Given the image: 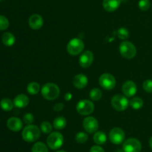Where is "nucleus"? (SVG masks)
Wrapping results in <instances>:
<instances>
[{
  "label": "nucleus",
  "instance_id": "obj_1",
  "mask_svg": "<svg viewBox=\"0 0 152 152\" xmlns=\"http://www.w3.org/2000/svg\"><path fill=\"white\" fill-rule=\"evenodd\" d=\"M41 92L43 98L48 101H52L59 97L60 89L55 83H47L42 87Z\"/></svg>",
  "mask_w": 152,
  "mask_h": 152
},
{
  "label": "nucleus",
  "instance_id": "obj_2",
  "mask_svg": "<svg viewBox=\"0 0 152 152\" xmlns=\"http://www.w3.org/2000/svg\"><path fill=\"white\" fill-rule=\"evenodd\" d=\"M22 139L28 142H35L39 138L40 129L34 125H28L23 129L22 133Z\"/></svg>",
  "mask_w": 152,
  "mask_h": 152
},
{
  "label": "nucleus",
  "instance_id": "obj_3",
  "mask_svg": "<svg viewBox=\"0 0 152 152\" xmlns=\"http://www.w3.org/2000/svg\"><path fill=\"white\" fill-rule=\"evenodd\" d=\"M119 51L122 56L126 59H132L137 55L136 47L129 41L122 42L119 47Z\"/></svg>",
  "mask_w": 152,
  "mask_h": 152
},
{
  "label": "nucleus",
  "instance_id": "obj_4",
  "mask_svg": "<svg viewBox=\"0 0 152 152\" xmlns=\"http://www.w3.org/2000/svg\"><path fill=\"white\" fill-rule=\"evenodd\" d=\"M64 142L63 136L59 132H53L47 139L48 146L52 150H57L62 147Z\"/></svg>",
  "mask_w": 152,
  "mask_h": 152
},
{
  "label": "nucleus",
  "instance_id": "obj_5",
  "mask_svg": "<svg viewBox=\"0 0 152 152\" xmlns=\"http://www.w3.org/2000/svg\"><path fill=\"white\" fill-rule=\"evenodd\" d=\"M111 106L118 111H123L129 106V101L126 95L117 94L111 98Z\"/></svg>",
  "mask_w": 152,
  "mask_h": 152
},
{
  "label": "nucleus",
  "instance_id": "obj_6",
  "mask_svg": "<svg viewBox=\"0 0 152 152\" xmlns=\"http://www.w3.org/2000/svg\"><path fill=\"white\" fill-rule=\"evenodd\" d=\"M85 44L82 40L79 38H73L68 42L67 45V51L71 55H79L84 49Z\"/></svg>",
  "mask_w": 152,
  "mask_h": 152
},
{
  "label": "nucleus",
  "instance_id": "obj_7",
  "mask_svg": "<svg viewBox=\"0 0 152 152\" xmlns=\"http://www.w3.org/2000/svg\"><path fill=\"white\" fill-rule=\"evenodd\" d=\"M76 109L80 115L88 116V115L91 114L94 110V105L92 101L87 99H84L81 100L77 103Z\"/></svg>",
  "mask_w": 152,
  "mask_h": 152
},
{
  "label": "nucleus",
  "instance_id": "obj_8",
  "mask_svg": "<svg viewBox=\"0 0 152 152\" xmlns=\"http://www.w3.org/2000/svg\"><path fill=\"white\" fill-rule=\"evenodd\" d=\"M99 83L103 89L111 90L115 87L116 79L111 74L104 73L99 77Z\"/></svg>",
  "mask_w": 152,
  "mask_h": 152
},
{
  "label": "nucleus",
  "instance_id": "obj_9",
  "mask_svg": "<svg viewBox=\"0 0 152 152\" xmlns=\"http://www.w3.org/2000/svg\"><path fill=\"white\" fill-rule=\"evenodd\" d=\"M123 149L125 152H140L142 145L137 139L130 138L123 142Z\"/></svg>",
  "mask_w": 152,
  "mask_h": 152
},
{
  "label": "nucleus",
  "instance_id": "obj_10",
  "mask_svg": "<svg viewBox=\"0 0 152 152\" xmlns=\"http://www.w3.org/2000/svg\"><path fill=\"white\" fill-rule=\"evenodd\" d=\"M126 134L120 128H114L110 131L109 139L113 144L120 145L124 142Z\"/></svg>",
  "mask_w": 152,
  "mask_h": 152
},
{
  "label": "nucleus",
  "instance_id": "obj_11",
  "mask_svg": "<svg viewBox=\"0 0 152 152\" xmlns=\"http://www.w3.org/2000/svg\"><path fill=\"white\" fill-rule=\"evenodd\" d=\"M83 125L86 132L89 133V134L96 133L99 128L98 121L92 116H88V117L85 118L83 122Z\"/></svg>",
  "mask_w": 152,
  "mask_h": 152
},
{
  "label": "nucleus",
  "instance_id": "obj_12",
  "mask_svg": "<svg viewBox=\"0 0 152 152\" xmlns=\"http://www.w3.org/2000/svg\"><path fill=\"white\" fill-rule=\"evenodd\" d=\"M122 91L126 97H132L137 92V87L133 80H127L123 84Z\"/></svg>",
  "mask_w": 152,
  "mask_h": 152
},
{
  "label": "nucleus",
  "instance_id": "obj_13",
  "mask_svg": "<svg viewBox=\"0 0 152 152\" xmlns=\"http://www.w3.org/2000/svg\"><path fill=\"white\" fill-rule=\"evenodd\" d=\"M94 61V55L91 51H85L83 52L79 59V63L80 66L83 68H88L92 64Z\"/></svg>",
  "mask_w": 152,
  "mask_h": 152
},
{
  "label": "nucleus",
  "instance_id": "obj_14",
  "mask_svg": "<svg viewBox=\"0 0 152 152\" xmlns=\"http://www.w3.org/2000/svg\"><path fill=\"white\" fill-rule=\"evenodd\" d=\"M44 21L43 18L39 14H33L30 16L28 19V24L29 26L34 30H39L42 27Z\"/></svg>",
  "mask_w": 152,
  "mask_h": 152
},
{
  "label": "nucleus",
  "instance_id": "obj_15",
  "mask_svg": "<svg viewBox=\"0 0 152 152\" xmlns=\"http://www.w3.org/2000/svg\"><path fill=\"white\" fill-rule=\"evenodd\" d=\"M88 79L84 74H78L73 79V84L77 89H83L87 86Z\"/></svg>",
  "mask_w": 152,
  "mask_h": 152
},
{
  "label": "nucleus",
  "instance_id": "obj_16",
  "mask_svg": "<svg viewBox=\"0 0 152 152\" xmlns=\"http://www.w3.org/2000/svg\"><path fill=\"white\" fill-rule=\"evenodd\" d=\"M7 126L11 131L17 132L22 128L23 124L22 120L17 117H11L7 120Z\"/></svg>",
  "mask_w": 152,
  "mask_h": 152
},
{
  "label": "nucleus",
  "instance_id": "obj_17",
  "mask_svg": "<svg viewBox=\"0 0 152 152\" xmlns=\"http://www.w3.org/2000/svg\"><path fill=\"white\" fill-rule=\"evenodd\" d=\"M122 0H103L102 5L108 12H114L119 8Z\"/></svg>",
  "mask_w": 152,
  "mask_h": 152
},
{
  "label": "nucleus",
  "instance_id": "obj_18",
  "mask_svg": "<svg viewBox=\"0 0 152 152\" xmlns=\"http://www.w3.org/2000/svg\"><path fill=\"white\" fill-rule=\"evenodd\" d=\"M13 104L18 108H25L29 104V98L26 95L19 94L15 97L13 100Z\"/></svg>",
  "mask_w": 152,
  "mask_h": 152
},
{
  "label": "nucleus",
  "instance_id": "obj_19",
  "mask_svg": "<svg viewBox=\"0 0 152 152\" xmlns=\"http://www.w3.org/2000/svg\"><path fill=\"white\" fill-rule=\"evenodd\" d=\"M1 41L6 46H12L15 43L16 38L14 35L10 32H6L1 37Z\"/></svg>",
  "mask_w": 152,
  "mask_h": 152
},
{
  "label": "nucleus",
  "instance_id": "obj_20",
  "mask_svg": "<svg viewBox=\"0 0 152 152\" xmlns=\"http://www.w3.org/2000/svg\"><path fill=\"white\" fill-rule=\"evenodd\" d=\"M93 139L96 144L103 145L107 141L106 134L103 131H96L94 135Z\"/></svg>",
  "mask_w": 152,
  "mask_h": 152
},
{
  "label": "nucleus",
  "instance_id": "obj_21",
  "mask_svg": "<svg viewBox=\"0 0 152 152\" xmlns=\"http://www.w3.org/2000/svg\"><path fill=\"white\" fill-rule=\"evenodd\" d=\"M67 125V121L63 116H58L53 120V125L56 130H62L65 128Z\"/></svg>",
  "mask_w": 152,
  "mask_h": 152
},
{
  "label": "nucleus",
  "instance_id": "obj_22",
  "mask_svg": "<svg viewBox=\"0 0 152 152\" xmlns=\"http://www.w3.org/2000/svg\"><path fill=\"white\" fill-rule=\"evenodd\" d=\"M40 90V85L37 82H31L28 84L27 86V91L31 95H37L39 93Z\"/></svg>",
  "mask_w": 152,
  "mask_h": 152
},
{
  "label": "nucleus",
  "instance_id": "obj_23",
  "mask_svg": "<svg viewBox=\"0 0 152 152\" xmlns=\"http://www.w3.org/2000/svg\"><path fill=\"white\" fill-rule=\"evenodd\" d=\"M13 105H14V104H13V101L10 98H3L1 101V102H0V107H1V108L2 110H5V111H10V110H11L13 109Z\"/></svg>",
  "mask_w": 152,
  "mask_h": 152
},
{
  "label": "nucleus",
  "instance_id": "obj_24",
  "mask_svg": "<svg viewBox=\"0 0 152 152\" xmlns=\"http://www.w3.org/2000/svg\"><path fill=\"white\" fill-rule=\"evenodd\" d=\"M31 152H48V149L45 143L38 142L33 145Z\"/></svg>",
  "mask_w": 152,
  "mask_h": 152
},
{
  "label": "nucleus",
  "instance_id": "obj_25",
  "mask_svg": "<svg viewBox=\"0 0 152 152\" xmlns=\"http://www.w3.org/2000/svg\"><path fill=\"white\" fill-rule=\"evenodd\" d=\"M129 104L134 110H139V109L142 108V106H143V101H142V98L136 97V98H134L131 100Z\"/></svg>",
  "mask_w": 152,
  "mask_h": 152
},
{
  "label": "nucleus",
  "instance_id": "obj_26",
  "mask_svg": "<svg viewBox=\"0 0 152 152\" xmlns=\"http://www.w3.org/2000/svg\"><path fill=\"white\" fill-rule=\"evenodd\" d=\"M102 91L99 88H94L90 92V98L93 101H99L102 98Z\"/></svg>",
  "mask_w": 152,
  "mask_h": 152
},
{
  "label": "nucleus",
  "instance_id": "obj_27",
  "mask_svg": "<svg viewBox=\"0 0 152 152\" xmlns=\"http://www.w3.org/2000/svg\"><path fill=\"white\" fill-rule=\"evenodd\" d=\"M88 139V136L84 132H79L75 136L76 142L80 143V144H83V143L86 142Z\"/></svg>",
  "mask_w": 152,
  "mask_h": 152
},
{
  "label": "nucleus",
  "instance_id": "obj_28",
  "mask_svg": "<svg viewBox=\"0 0 152 152\" xmlns=\"http://www.w3.org/2000/svg\"><path fill=\"white\" fill-rule=\"evenodd\" d=\"M117 37L121 40H126L129 37V31L126 28H121L117 30Z\"/></svg>",
  "mask_w": 152,
  "mask_h": 152
},
{
  "label": "nucleus",
  "instance_id": "obj_29",
  "mask_svg": "<svg viewBox=\"0 0 152 152\" xmlns=\"http://www.w3.org/2000/svg\"><path fill=\"white\" fill-rule=\"evenodd\" d=\"M40 130H41L44 134H50V133H51L52 131L51 124L48 122H46V121L42 122L41 125H40Z\"/></svg>",
  "mask_w": 152,
  "mask_h": 152
},
{
  "label": "nucleus",
  "instance_id": "obj_30",
  "mask_svg": "<svg viewBox=\"0 0 152 152\" xmlns=\"http://www.w3.org/2000/svg\"><path fill=\"white\" fill-rule=\"evenodd\" d=\"M150 5H151V4H150L149 0H140L139 3H138L139 8L142 11H145V10H148Z\"/></svg>",
  "mask_w": 152,
  "mask_h": 152
},
{
  "label": "nucleus",
  "instance_id": "obj_31",
  "mask_svg": "<svg viewBox=\"0 0 152 152\" xmlns=\"http://www.w3.org/2000/svg\"><path fill=\"white\" fill-rule=\"evenodd\" d=\"M9 27V21L5 16L0 15V31L6 30Z\"/></svg>",
  "mask_w": 152,
  "mask_h": 152
},
{
  "label": "nucleus",
  "instance_id": "obj_32",
  "mask_svg": "<svg viewBox=\"0 0 152 152\" xmlns=\"http://www.w3.org/2000/svg\"><path fill=\"white\" fill-rule=\"evenodd\" d=\"M142 87L145 92L152 93V80H145L142 84Z\"/></svg>",
  "mask_w": 152,
  "mask_h": 152
},
{
  "label": "nucleus",
  "instance_id": "obj_33",
  "mask_svg": "<svg viewBox=\"0 0 152 152\" xmlns=\"http://www.w3.org/2000/svg\"><path fill=\"white\" fill-rule=\"evenodd\" d=\"M23 120L25 122V124L27 125H31V124L34 122V116L32 113H28L24 116L23 117Z\"/></svg>",
  "mask_w": 152,
  "mask_h": 152
},
{
  "label": "nucleus",
  "instance_id": "obj_34",
  "mask_svg": "<svg viewBox=\"0 0 152 152\" xmlns=\"http://www.w3.org/2000/svg\"><path fill=\"white\" fill-rule=\"evenodd\" d=\"M90 152H105V151L99 145H94L91 148Z\"/></svg>",
  "mask_w": 152,
  "mask_h": 152
},
{
  "label": "nucleus",
  "instance_id": "obj_35",
  "mask_svg": "<svg viewBox=\"0 0 152 152\" xmlns=\"http://www.w3.org/2000/svg\"><path fill=\"white\" fill-rule=\"evenodd\" d=\"M64 108V104L63 103H57L54 105L53 107V110H55L56 112H59L61 110H63Z\"/></svg>",
  "mask_w": 152,
  "mask_h": 152
},
{
  "label": "nucleus",
  "instance_id": "obj_36",
  "mask_svg": "<svg viewBox=\"0 0 152 152\" xmlns=\"http://www.w3.org/2000/svg\"><path fill=\"white\" fill-rule=\"evenodd\" d=\"M71 98H72V94L70 93V92H67L65 95V99L67 101H70Z\"/></svg>",
  "mask_w": 152,
  "mask_h": 152
},
{
  "label": "nucleus",
  "instance_id": "obj_37",
  "mask_svg": "<svg viewBox=\"0 0 152 152\" xmlns=\"http://www.w3.org/2000/svg\"><path fill=\"white\" fill-rule=\"evenodd\" d=\"M149 145H150V147H151V148L152 149V137L150 138V139H149Z\"/></svg>",
  "mask_w": 152,
  "mask_h": 152
},
{
  "label": "nucleus",
  "instance_id": "obj_38",
  "mask_svg": "<svg viewBox=\"0 0 152 152\" xmlns=\"http://www.w3.org/2000/svg\"><path fill=\"white\" fill-rule=\"evenodd\" d=\"M116 152H125V151H123V150H121V149H118V150H117V151Z\"/></svg>",
  "mask_w": 152,
  "mask_h": 152
},
{
  "label": "nucleus",
  "instance_id": "obj_39",
  "mask_svg": "<svg viewBox=\"0 0 152 152\" xmlns=\"http://www.w3.org/2000/svg\"><path fill=\"white\" fill-rule=\"evenodd\" d=\"M56 152H66V151H58Z\"/></svg>",
  "mask_w": 152,
  "mask_h": 152
}]
</instances>
